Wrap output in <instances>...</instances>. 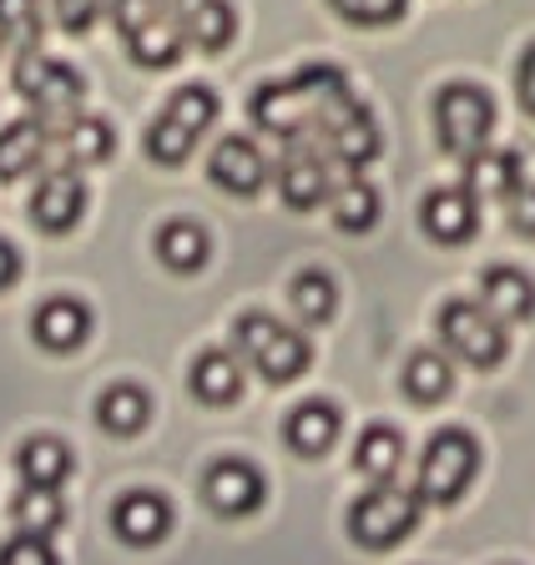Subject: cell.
I'll return each mask as SVG.
<instances>
[{"label": "cell", "mask_w": 535, "mask_h": 565, "mask_svg": "<svg viewBox=\"0 0 535 565\" xmlns=\"http://www.w3.org/2000/svg\"><path fill=\"white\" fill-rule=\"evenodd\" d=\"M359 96L339 66H303L293 82H263L248 96V117L278 141H319L329 121H339Z\"/></svg>", "instance_id": "6da1fadb"}, {"label": "cell", "mask_w": 535, "mask_h": 565, "mask_svg": "<svg viewBox=\"0 0 535 565\" xmlns=\"http://www.w3.org/2000/svg\"><path fill=\"white\" fill-rule=\"evenodd\" d=\"M233 339H238L243 364H253L268 384H293L313 364L309 339L298 329H288V323H278L274 313H243L233 323Z\"/></svg>", "instance_id": "7a4b0ae2"}, {"label": "cell", "mask_w": 535, "mask_h": 565, "mask_svg": "<svg viewBox=\"0 0 535 565\" xmlns=\"http://www.w3.org/2000/svg\"><path fill=\"white\" fill-rule=\"evenodd\" d=\"M111 21H117L121 41H127V56L147 71L172 66L182 56V46H188L172 0H111Z\"/></svg>", "instance_id": "3957f363"}, {"label": "cell", "mask_w": 535, "mask_h": 565, "mask_svg": "<svg viewBox=\"0 0 535 565\" xmlns=\"http://www.w3.org/2000/svg\"><path fill=\"white\" fill-rule=\"evenodd\" d=\"M213 121H217L213 86H197V82L182 86V92L162 106V117L147 127V157H152L157 167H182Z\"/></svg>", "instance_id": "277c9868"}, {"label": "cell", "mask_w": 535, "mask_h": 565, "mask_svg": "<svg viewBox=\"0 0 535 565\" xmlns=\"http://www.w3.org/2000/svg\"><path fill=\"white\" fill-rule=\"evenodd\" d=\"M435 131H440V147L460 162L480 157L495 137V102H490L485 86L475 82H450L435 96Z\"/></svg>", "instance_id": "5b68a950"}, {"label": "cell", "mask_w": 535, "mask_h": 565, "mask_svg": "<svg viewBox=\"0 0 535 565\" xmlns=\"http://www.w3.org/2000/svg\"><path fill=\"white\" fill-rule=\"evenodd\" d=\"M11 86L25 96V102L41 111L51 131L66 127L72 117H82V102H86V82L76 76L66 61H51L41 51H21L11 71Z\"/></svg>", "instance_id": "8992f818"}, {"label": "cell", "mask_w": 535, "mask_h": 565, "mask_svg": "<svg viewBox=\"0 0 535 565\" xmlns=\"http://www.w3.org/2000/svg\"><path fill=\"white\" fill-rule=\"evenodd\" d=\"M419 510H425L419 490H399V484L389 480L354 500V510H349V535H354V545H364V551H394L399 541L415 535Z\"/></svg>", "instance_id": "52a82bcc"}, {"label": "cell", "mask_w": 535, "mask_h": 565, "mask_svg": "<svg viewBox=\"0 0 535 565\" xmlns=\"http://www.w3.org/2000/svg\"><path fill=\"white\" fill-rule=\"evenodd\" d=\"M480 470V445L475 435H464V429H440V435L429 439L425 449V465H419V500L425 505H454L470 480Z\"/></svg>", "instance_id": "ba28073f"}, {"label": "cell", "mask_w": 535, "mask_h": 565, "mask_svg": "<svg viewBox=\"0 0 535 565\" xmlns=\"http://www.w3.org/2000/svg\"><path fill=\"white\" fill-rule=\"evenodd\" d=\"M440 339L454 349V359L475 369H495L505 359V349H511L505 323L480 298H454V303L440 308Z\"/></svg>", "instance_id": "9c48e42d"}, {"label": "cell", "mask_w": 535, "mask_h": 565, "mask_svg": "<svg viewBox=\"0 0 535 565\" xmlns=\"http://www.w3.org/2000/svg\"><path fill=\"white\" fill-rule=\"evenodd\" d=\"M274 177H278V198L293 212H309L333 198V157L319 141H288V157L274 167Z\"/></svg>", "instance_id": "30bf717a"}, {"label": "cell", "mask_w": 535, "mask_h": 565, "mask_svg": "<svg viewBox=\"0 0 535 565\" xmlns=\"http://www.w3.org/2000/svg\"><path fill=\"white\" fill-rule=\"evenodd\" d=\"M82 212H86V182L76 167H56V172L41 177L36 198H31V223L41 233H51V237L72 233L82 223Z\"/></svg>", "instance_id": "8fae6325"}, {"label": "cell", "mask_w": 535, "mask_h": 565, "mask_svg": "<svg viewBox=\"0 0 535 565\" xmlns=\"http://www.w3.org/2000/svg\"><path fill=\"white\" fill-rule=\"evenodd\" d=\"M379 121H374V111L364 102H354L339 121H329L319 137V147L333 157L339 167H349V172H359V167H370L374 157H379Z\"/></svg>", "instance_id": "7c38bea8"}, {"label": "cell", "mask_w": 535, "mask_h": 565, "mask_svg": "<svg viewBox=\"0 0 535 565\" xmlns=\"http://www.w3.org/2000/svg\"><path fill=\"white\" fill-rule=\"evenodd\" d=\"M419 223H425V233L435 243L460 247L480 227V198L470 188H435L425 198V207H419Z\"/></svg>", "instance_id": "4fadbf2b"}, {"label": "cell", "mask_w": 535, "mask_h": 565, "mask_svg": "<svg viewBox=\"0 0 535 565\" xmlns=\"http://www.w3.org/2000/svg\"><path fill=\"white\" fill-rule=\"evenodd\" d=\"M207 177H213L223 192H233V198H253V192L268 182V157L258 152V141L253 137H223L213 147Z\"/></svg>", "instance_id": "5bb4252c"}, {"label": "cell", "mask_w": 535, "mask_h": 565, "mask_svg": "<svg viewBox=\"0 0 535 565\" xmlns=\"http://www.w3.org/2000/svg\"><path fill=\"white\" fill-rule=\"evenodd\" d=\"M203 494H207V505L227 520L253 515V510L263 505V475L253 470V465H243V459H223V465L207 470Z\"/></svg>", "instance_id": "9a60e30c"}, {"label": "cell", "mask_w": 535, "mask_h": 565, "mask_svg": "<svg viewBox=\"0 0 535 565\" xmlns=\"http://www.w3.org/2000/svg\"><path fill=\"white\" fill-rule=\"evenodd\" d=\"M172 6H178V21H182L188 46L207 51V56H217V51L233 46V35H238V15H233L227 0H172Z\"/></svg>", "instance_id": "2e32d148"}, {"label": "cell", "mask_w": 535, "mask_h": 565, "mask_svg": "<svg viewBox=\"0 0 535 565\" xmlns=\"http://www.w3.org/2000/svg\"><path fill=\"white\" fill-rule=\"evenodd\" d=\"M111 530H117L127 545H157L172 530V510H167L162 494L152 490H131L117 500V510H111Z\"/></svg>", "instance_id": "e0dca14e"}, {"label": "cell", "mask_w": 535, "mask_h": 565, "mask_svg": "<svg viewBox=\"0 0 535 565\" xmlns=\"http://www.w3.org/2000/svg\"><path fill=\"white\" fill-rule=\"evenodd\" d=\"M188 388L192 399L207 404V409H223V404H233L243 394V359L227 349H207L197 353V364H192L188 374Z\"/></svg>", "instance_id": "ac0fdd59"}, {"label": "cell", "mask_w": 535, "mask_h": 565, "mask_svg": "<svg viewBox=\"0 0 535 565\" xmlns=\"http://www.w3.org/2000/svg\"><path fill=\"white\" fill-rule=\"evenodd\" d=\"M31 333H36L41 349L72 353V349H82L86 333H92V313H86L76 298H51V303L36 308V318H31Z\"/></svg>", "instance_id": "d6986e66"}, {"label": "cell", "mask_w": 535, "mask_h": 565, "mask_svg": "<svg viewBox=\"0 0 535 565\" xmlns=\"http://www.w3.org/2000/svg\"><path fill=\"white\" fill-rule=\"evenodd\" d=\"M339 429H344V414L333 409V404H323V399L298 404V409L288 414V424H283V435H288V445H293V455H303V459L329 455L333 439H339Z\"/></svg>", "instance_id": "ffe728a7"}, {"label": "cell", "mask_w": 535, "mask_h": 565, "mask_svg": "<svg viewBox=\"0 0 535 565\" xmlns=\"http://www.w3.org/2000/svg\"><path fill=\"white\" fill-rule=\"evenodd\" d=\"M521 182H525L521 152H511V147H485L480 157H470V162H464V188L475 192L480 202H485V198L505 202L515 188H521Z\"/></svg>", "instance_id": "44dd1931"}, {"label": "cell", "mask_w": 535, "mask_h": 565, "mask_svg": "<svg viewBox=\"0 0 535 565\" xmlns=\"http://www.w3.org/2000/svg\"><path fill=\"white\" fill-rule=\"evenodd\" d=\"M46 147H51V127L41 117L0 127V182H15L31 167H41L46 162Z\"/></svg>", "instance_id": "7402d4cb"}, {"label": "cell", "mask_w": 535, "mask_h": 565, "mask_svg": "<svg viewBox=\"0 0 535 565\" xmlns=\"http://www.w3.org/2000/svg\"><path fill=\"white\" fill-rule=\"evenodd\" d=\"M480 303L500 318V323H525L535 313V282L521 268H485L480 278Z\"/></svg>", "instance_id": "603a6c76"}, {"label": "cell", "mask_w": 535, "mask_h": 565, "mask_svg": "<svg viewBox=\"0 0 535 565\" xmlns=\"http://www.w3.org/2000/svg\"><path fill=\"white\" fill-rule=\"evenodd\" d=\"M51 137L61 141V152H66L72 167H101L117 152V137H111V127L101 117H72L66 127L51 131Z\"/></svg>", "instance_id": "cb8c5ba5"}, {"label": "cell", "mask_w": 535, "mask_h": 565, "mask_svg": "<svg viewBox=\"0 0 535 565\" xmlns=\"http://www.w3.org/2000/svg\"><path fill=\"white\" fill-rule=\"evenodd\" d=\"M399 465H405V439H399V429H389V424H374V429H364L354 445V470L370 475L374 484H389L394 475H399Z\"/></svg>", "instance_id": "d4e9b609"}, {"label": "cell", "mask_w": 535, "mask_h": 565, "mask_svg": "<svg viewBox=\"0 0 535 565\" xmlns=\"http://www.w3.org/2000/svg\"><path fill=\"white\" fill-rule=\"evenodd\" d=\"M21 480L25 484H41V490H61V480L72 475V449L61 445V439L51 435H36L21 445Z\"/></svg>", "instance_id": "484cf974"}, {"label": "cell", "mask_w": 535, "mask_h": 565, "mask_svg": "<svg viewBox=\"0 0 535 565\" xmlns=\"http://www.w3.org/2000/svg\"><path fill=\"white\" fill-rule=\"evenodd\" d=\"M207 253H213V243H207V233L197 223H167L157 233V258L172 273H197L207 263Z\"/></svg>", "instance_id": "4316f807"}, {"label": "cell", "mask_w": 535, "mask_h": 565, "mask_svg": "<svg viewBox=\"0 0 535 565\" xmlns=\"http://www.w3.org/2000/svg\"><path fill=\"white\" fill-rule=\"evenodd\" d=\"M450 388H454V364L445 359V353L419 349L415 359L405 364V394L415 404H440Z\"/></svg>", "instance_id": "83f0119b"}, {"label": "cell", "mask_w": 535, "mask_h": 565, "mask_svg": "<svg viewBox=\"0 0 535 565\" xmlns=\"http://www.w3.org/2000/svg\"><path fill=\"white\" fill-rule=\"evenodd\" d=\"M379 192H374V182H364V177H349L344 188H333V223L344 227V233H370L374 223H379Z\"/></svg>", "instance_id": "f1b7e54d"}, {"label": "cell", "mask_w": 535, "mask_h": 565, "mask_svg": "<svg viewBox=\"0 0 535 565\" xmlns=\"http://www.w3.org/2000/svg\"><path fill=\"white\" fill-rule=\"evenodd\" d=\"M147 414H152V404H147V394L137 384H117L101 394V404H96V419H101V429L107 435H137L147 424Z\"/></svg>", "instance_id": "f546056e"}, {"label": "cell", "mask_w": 535, "mask_h": 565, "mask_svg": "<svg viewBox=\"0 0 535 565\" xmlns=\"http://www.w3.org/2000/svg\"><path fill=\"white\" fill-rule=\"evenodd\" d=\"M288 303H293V313L303 318V323H329V318L339 313V288H333L329 273L309 268L288 282Z\"/></svg>", "instance_id": "4dcf8cb0"}, {"label": "cell", "mask_w": 535, "mask_h": 565, "mask_svg": "<svg viewBox=\"0 0 535 565\" xmlns=\"http://www.w3.org/2000/svg\"><path fill=\"white\" fill-rule=\"evenodd\" d=\"M15 530L21 535H51V530L66 520V510H61V494L56 490H41V484H25L21 494H15Z\"/></svg>", "instance_id": "1f68e13d"}, {"label": "cell", "mask_w": 535, "mask_h": 565, "mask_svg": "<svg viewBox=\"0 0 535 565\" xmlns=\"http://www.w3.org/2000/svg\"><path fill=\"white\" fill-rule=\"evenodd\" d=\"M0 41L21 51H41V0H0Z\"/></svg>", "instance_id": "d6a6232c"}, {"label": "cell", "mask_w": 535, "mask_h": 565, "mask_svg": "<svg viewBox=\"0 0 535 565\" xmlns=\"http://www.w3.org/2000/svg\"><path fill=\"white\" fill-rule=\"evenodd\" d=\"M329 6H333V15H344L349 25H364V31L405 21V11H409V0H329Z\"/></svg>", "instance_id": "836d02e7"}, {"label": "cell", "mask_w": 535, "mask_h": 565, "mask_svg": "<svg viewBox=\"0 0 535 565\" xmlns=\"http://www.w3.org/2000/svg\"><path fill=\"white\" fill-rule=\"evenodd\" d=\"M0 565H56L51 535H15V541L0 551Z\"/></svg>", "instance_id": "e575fe53"}, {"label": "cell", "mask_w": 535, "mask_h": 565, "mask_svg": "<svg viewBox=\"0 0 535 565\" xmlns=\"http://www.w3.org/2000/svg\"><path fill=\"white\" fill-rule=\"evenodd\" d=\"M51 11H56L61 31L82 35V31H92V25H96V15H101V0H51Z\"/></svg>", "instance_id": "d590c367"}, {"label": "cell", "mask_w": 535, "mask_h": 565, "mask_svg": "<svg viewBox=\"0 0 535 565\" xmlns=\"http://www.w3.org/2000/svg\"><path fill=\"white\" fill-rule=\"evenodd\" d=\"M505 217L521 237H535V182H521V188L505 198Z\"/></svg>", "instance_id": "8d00e7d4"}, {"label": "cell", "mask_w": 535, "mask_h": 565, "mask_svg": "<svg viewBox=\"0 0 535 565\" xmlns=\"http://www.w3.org/2000/svg\"><path fill=\"white\" fill-rule=\"evenodd\" d=\"M515 96H521L525 117H535V41L521 51V66H515Z\"/></svg>", "instance_id": "74e56055"}, {"label": "cell", "mask_w": 535, "mask_h": 565, "mask_svg": "<svg viewBox=\"0 0 535 565\" xmlns=\"http://www.w3.org/2000/svg\"><path fill=\"white\" fill-rule=\"evenodd\" d=\"M15 273H21V253H15V247L0 237V294H6V288L15 282Z\"/></svg>", "instance_id": "f35d334b"}]
</instances>
